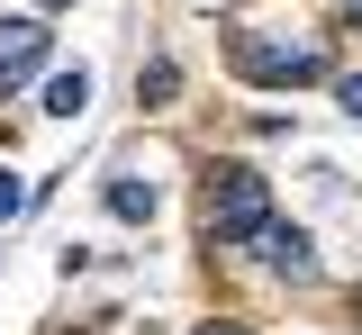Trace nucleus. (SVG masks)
Listing matches in <instances>:
<instances>
[{"instance_id": "1", "label": "nucleus", "mask_w": 362, "mask_h": 335, "mask_svg": "<svg viewBox=\"0 0 362 335\" xmlns=\"http://www.w3.org/2000/svg\"><path fill=\"white\" fill-rule=\"evenodd\" d=\"M235 73L245 82H263V91H299L326 73V37H317L308 18H290V28H235Z\"/></svg>"}, {"instance_id": "2", "label": "nucleus", "mask_w": 362, "mask_h": 335, "mask_svg": "<svg viewBox=\"0 0 362 335\" xmlns=\"http://www.w3.org/2000/svg\"><path fill=\"white\" fill-rule=\"evenodd\" d=\"M263 218H272V182H263V172H245V163L209 172V191H199V227H209L218 245H254Z\"/></svg>"}, {"instance_id": "3", "label": "nucleus", "mask_w": 362, "mask_h": 335, "mask_svg": "<svg viewBox=\"0 0 362 335\" xmlns=\"http://www.w3.org/2000/svg\"><path fill=\"white\" fill-rule=\"evenodd\" d=\"M45 46H54V37H45L37 18H0V91H18V82L45 64Z\"/></svg>"}, {"instance_id": "4", "label": "nucleus", "mask_w": 362, "mask_h": 335, "mask_svg": "<svg viewBox=\"0 0 362 335\" xmlns=\"http://www.w3.org/2000/svg\"><path fill=\"white\" fill-rule=\"evenodd\" d=\"M254 254H263L272 272H290V281L308 272V236H299V227H281V218H263V227H254Z\"/></svg>"}, {"instance_id": "5", "label": "nucleus", "mask_w": 362, "mask_h": 335, "mask_svg": "<svg viewBox=\"0 0 362 335\" xmlns=\"http://www.w3.org/2000/svg\"><path fill=\"white\" fill-rule=\"evenodd\" d=\"M109 218H154V182L118 172V182H109Z\"/></svg>"}, {"instance_id": "6", "label": "nucleus", "mask_w": 362, "mask_h": 335, "mask_svg": "<svg viewBox=\"0 0 362 335\" xmlns=\"http://www.w3.org/2000/svg\"><path fill=\"white\" fill-rule=\"evenodd\" d=\"M82 100H90V73H54V82H45V109H54V118H82Z\"/></svg>"}, {"instance_id": "7", "label": "nucleus", "mask_w": 362, "mask_h": 335, "mask_svg": "<svg viewBox=\"0 0 362 335\" xmlns=\"http://www.w3.org/2000/svg\"><path fill=\"white\" fill-rule=\"evenodd\" d=\"M18 208H28V182H18V172H9V163H0V227H9V218H18Z\"/></svg>"}, {"instance_id": "8", "label": "nucleus", "mask_w": 362, "mask_h": 335, "mask_svg": "<svg viewBox=\"0 0 362 335\" xmlns=\"http://www.w3.org/2000/svg\"><path fill=\"white\" fill-rule=\"evenodd\" d=\"M335 100H344V109L362 118V73H344V82H335Z\"/></svg>"}, {"instance_id": "9", "label": "nucleus", "mask_w": 362, "mask_h": 335, "mask_svg": "<svg viewBox=\"0 0 362 335\" xmlns=\"http://www.w3.org/2000/svg\"><path fill=\"white\" fill-rule=\"evenodd\" d=\"M199 335H245V327H199Z\"/></svg>"}, {"instance_id": "10", "label": "nucleus", "mask_w": 362, "mask_h": 335, "mask_svg": "<svg viewBox=\"0 0 362 335\" xmlns=\"http://www.w3.org/2000/svg\"><path fill=\"white\" fill-rule=\"evenodd\" d=\"M37 9H64V0H37Z\"/></svg>"}, {"instance_id": "11", "label": "nucleus", "mask_w": 362, "mask_h": 335, "mask_svg": "<svg viewBox=\"0 0 362 335\" xmlns=\"http://www.w3.org/2000/svg\"><path fill=\"white\" fill-rule=\"evenodd\" d=\"M344 9H354V18H362V0H344Z\"/></svg>"}]
</instances>
